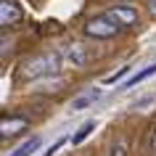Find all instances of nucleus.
Returning <instances> with one entry per match:
<instances>
[{
  "instance_id": "nucleus-1",
  "label": "nucleus",
  "mask_w": 156,
  "mask_h": 156,
  "mask_svg": "<svg viewBox=\"0 0 156 156\" xmlns=\"http://www.w3.org/2000/svg\"><path fill=\"white\" fill-rule=\"evenodd\" d=\"M58 69H61V53L48 50V53H40V56L24 61V66H21V77H24V80H42V77H53V74H58Z\"/></svg>"
},
{
  "instance_id": "nucleus-2",
  "label": "nucleus",
  "mask_w": 156,
  "mask_h": 156,
  "mask_svg": "<svg viewBox=\"0 0 156 156\" xmlns=\"http://www.w3.org/2000/svg\"><path fill=\"white\" fill-rule=\"evenodd\" d=\"M116 29H119V27H116L106 13L90 19V21L85 24V34H87V37H95V40H108V37H114Z\"/></svg>"
},
{
  "instance_id": "nucleus-3",
  "label": "nucleus",
  "mask_w": 156,
  "mask_h": 156,
  "mask_svg": "<svg viewBox=\"0 0 156 156\" xmlns=\"http://www.w3.org/2000/svg\"><path fill=\"white\" fill-rule=\"evenodd\" d=\"M93 58H95V53H93L87 45H82V42H72V45L66 48V61H69L74 69H85L87 64H93Z\"/></svg>"
},
{
  "instance_id": "nucleus-4",
  "label": "nucleus",
  "mask_w": 156,
  "mask_h": 156,
  "mask_svg": "<svg viewBox=\"0 0 156 156\" xmlns=\"http://www.w3.org/2000/svg\"><path fill=\"white\" fill-rule=\"evenodd\" d=\"M106 16L111 19L119 29H124V27H132L135 21H138V11L130 8V5H114V8L106 11Z\"/></svg>"
},
{
  "instance_id": "nucleus-5",
  "label": "nucleus",
  "mask_w": 156,
  "mask_h": 156,
  "mask_svg": "<svg viewBox=\"0 0 156 156\" xmlns=\"http://www.w3.org/2000/svg\"><path fill=\"white\" fill-rule=\"evenodd\" d=\"M21 21V8H19L16 0H0V24L11 27Z\"/></svg>"
},
{
  "instance_id": "nucleus-6",
  "label": "nucleus",
  "mask_w": 156,
  "mask_h": 156,
  "mask_svg": "<svg viewBox=\"0 0 156 156\" xmlns=\"http://www.w3.org/2000/svg\"><path fill=\"white\" fill-rule=\"evenodd\" d=\"M40 146H42V138H40V135H32L29 140H24V143H21L13 154H8V156H32V154L40 151Z\"/></svg>"
},
{
  "instance_id": "nucleus-7",
  "label": "nucleus",
  "mask_w": 156,
  "mask_h": 156,
  "mask_svg": "<svg viewBox=\"0 0 156 156\" xmlns=\"http://www.w3.org/2000/svg\"><path fill=\"white\" fill-rule=\"evenodd\" d=\"M27 127V119H3L0 122V132H3V138H11V135H16L19 130H24Z\"/></svg>"
},
{
  "instance_id": "nucleus-8",
  "label": "nucleus",
  "mask_w": 156,
  "mask_h": 156,
  "mask_svg": "<svg viewBox=\"0 0 156 156\" xmlns=\"http://www.w3.org/2000/svg\"><path fill=\"white\" fill-rule=\"evenodd\" d=\"M151 74H156V64L146 66V69H143V72H138V74H132L130 80H127V82H124V87H135V85H138V82H143V80H148V77H151Z\"/></svg>"
},
{
  "instance_id": "nucleus-9",
  "label": "nucleus",
  "mask_w": 156,
  "mask_h": 156,
  "mask_svg": "<svg viewBox=\"0 0 156 156\" xmlns=\"http://www.w3.org/2000/svg\"><path fill=\"white\" fill-rule=\"evenodd\" d=\"M95 98H98V90H90V93H85V95H80V98H74L72 108H74V111H82V108H87Z\"/></svg>"
},
{
  "instance_id": "nucleus-10",
  "label": "nucleus",
  "mask_w": 156,
  "mask_h": 156,
  "mask_svg": "<svg viewBox=\"0 0 156 156\" xmlns=\"http://www.w3.org/2000/svg\"><path fill=\"white\" fill-rule=\"evenodd\" d=\"M93 130H95V122H93V119H90V122H85L82 127H80V130H77V132L72 135V146H80V143H82V140L87 138V135H90Z\"/></svg>"
},
{
  "instance_id": "nucleus-11",
  "label": "nucleus",
  "mask_w": 156,
  "mask_h": 156,
  "mask_svg": "<svg viewBox=\"0 0 156 156\" xmlns=\"http://www.w3.org/2000/svg\"><path fill=\"white\" fill-rule=\"evenodd\" d=\"M130 69H132V66H124V69H119L116 74H108V77H106V82H108V85H114V82H119V80H124V77L130 74Z\"/></svg>"
},
{
  "instance_id": "nucleus-12",
  "label": "nucleus",
  "mask_w": 156,
  "mask_h": 156,
  "mask_svg": "<svg viewBox=\"0 0 156 156\" xmlns=\"http://www.w3.org/2000/svg\"><path fill=\"white\" fill-rule=\"evenodd\" d=\"M111 156H127V143H124V140H119V143L111 148Z\"/></svg>"
},
{
  "instance_id": "nucleus-13",
  "label": "nucleus",
  "mask_w": 156,
  "mask_h": 156,
  "mask_svg": "<svg viewBox=\"0 0 156 156\" xmlns=\"http://www.w3.org/2000/svg\"><path fill=\"white\" fill-rule=\"evenodd\" d=\"M61 146H64V138L58 140V143H53V146L48 148V154H45V156H53V154H58V151H61Z\"/></svg>"
},
{
  "instance_id": "nucleus-14",
  "label": "nucleus",
  "mask_w": 156,
  "mask_h": 156,
  "mask_svg": "<svg viewBox=\"0 0 156 156\" xmlns=\"http://www.w3.org/2000/svg\"><path fill=\"white\" fill-rule=\"evenodd\" d=\"M154 151H156V130H154Z\"/></svg>"
}]
</instances>
